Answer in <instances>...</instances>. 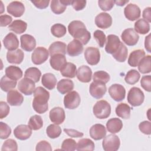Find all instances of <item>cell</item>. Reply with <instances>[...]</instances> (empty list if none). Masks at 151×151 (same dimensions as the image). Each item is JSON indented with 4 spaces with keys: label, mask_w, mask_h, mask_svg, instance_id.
I'll use <instances>...</instances> for the list:
<instances>
[{
    "label": "cell",
    "mask_w": 151,
    "mask_h": 151,
    "mask_svg": "<svg viewBox=\"0 0 151 151\" xmlns=\"http://www.w3.org/2000/svg\"><path fill=\"white\" fill-rule=\"evenodd\" d=\"M68 31L70 34L75 39L86 45L91 38L90 32L87 30L84 24L78 20L71 21L68 25Z\"/></svg>",
    "instance_id": "1"
},
{
    "label": "cell",
    "mask_w": 151,
    "mask_h": 151,
    "mask_svg": "<svg viewBox=\"0 0 151 151\" xmlns=\"http://www.w3.org/2000/svg\"><path fill=\"white\" fill-rule=\"evenodd\" d=\"M50 93L42 87H37L34 92L32 107L39 114H42L48 110V101Z\"/></svg>",
    "instance_id": "2"
},
{
    "label": "cell",
    "mask_w": 151,
    "mask_h": 151,
    "mask_svg": "<svg viewBox=\"0 0 151 151\" xmlns=\"http://www.w3.org/2000/svg\"><path fill=\"white\" fill-rule=\"evenodd\" d=\"M94 115L98 119H104L107 118L111 113V106L106 100H101L96 103L93 106Z\"/></svg>",
    "instance_id": "3"
},
{
    "label": "cell",
    "mask_w": 151,
    "mask_h": 151,
    "mask_svg": "<svg viewBox=\"0 0 151 151\" xmlns=\"http://www.w3.org/2000/svg\"><path fill=\"white\" fill-rule=\"evenodd\" d=\"M127 101L133 107L140 106L144 101L143 92L138 87H133L130 89L127 94Z\"/></svg>",
    "instance_id": "4"
},
{
    "label": "cell",
    "mask_w": 151,
    "mask_h": 151,
    "mask_svg": "<svg viewBox=\"0 0 151 151\" xmlns=\"http://www.w3.org/2000/svg\"><path fill=\"white\" fill-rule=\"evenodd\" d=\"M120 141L119 137L114 134H110L104 137L102 146L105 151H116L119 149Z\"/></svg>",
    "instance_id": "5"
},
{
    "label": "cell",
    "mask_w": 151,
    "mask_h": 151,
    "mask_svg": "<svg viewBox=\"0 0 151 151\" xmlns=\"http://www.w3.org/2000/svg\"><path fill=\"white\" fill-rule=\"evenodd\" d=\"M81 99L79 94L76 91L68 93L64 98V105L66 109H75L80 104Z\"/></svg>",
    "instance_id": "6"
},
{
    "label": "cell",
    "mask_w": 151,
    "mask_h": 151,
    "mask_svg": "<svg viewBox=\"0 0 151 151\" xmlns=\"http://www.w3.org/2000/svg\"><path fill=\"white\" fill-rule=\"evenodd\" d=\"M48 51L43 47H37L31 55L32 62L35 65H40L47 60L49 56Z\"/></svg>",
    "instance_id": "7"
},
{
    "label": "cell",
    "mask_w": 151,
    "mask_h": 151,
    "mask_svg": "<svg viewBox=\"0 0 151 151\" xmlns=\"http://www.w3.org/2000/svg\"><path fill=\"white\" fill-rule=\"evenodd\" d=\"M84 57L88 64L91 65L97 64L100 60L99 50L94 47H87L84 51Z\"/></svg>",
    "instance_id": "8"
},
{
    "label": "cell",
    "mask_w": 151,
    "mask_h": 151,
    "mask_svg": "<svg viewBox=\"0 0 151 151\" xmlns=\"http://www.w3.org/2000/svg\"><path fill=\"white\" fill-rule=\"evenodd\" d=\"M121 38L124 44L129 46H133L137 43L139 36L133 28H129L123 31Z\"/></svg>",
    "instance_id": "9"
},
{
    "label": "cell",
    "mask_w": 151,
    "mask_h": 151,
    "mask_svg": "<svg viewBox=\"0 0 151 151\" xmlns=\"http://www.w3.org/2000/svg\"><path fill=\"white\" fill-rule=\"evenodd\" d=\"M109 93L114 101H121L125 98L126 90L122 85L114 84L109 88Z\"/></svg>",
    "instance_id": "10"
},
{
    "label": "cell",
    "mask_w": 151,
    "mask_h": 151,
    "mask_svg": "<svg viewBox=\"0 0 151 151\" xmlns=\"http://www.w3.org/2000/svg\"><path fill=\"white\" fill-rule=\"evenodd\" d=\"M106 91L107 88L106 84L93 81L90 85V94L93 97L96 99H100L102 98L106 94Z\"/></svg>",
    "instance_id": "11"
},
{
    "label": "cell",
    "mask_w": 151,
    "mask_h": 151,
    "mask_svg": "<svg viewBox=\"0 0 151 151\" xmlns=\"http://www.w3.org/2000/svg\"><path fill=\"white\" fill-rule=\"evenodd\" d=\"M35 87V82L33 80L25 77L21 80L18 84L19 91L26 96L31 95L34 92Z\"/></svg>",
    "instance_id": "12"
},
{
    "label": "cell",
    "mask_w": 151,
    "mask_h": 151,
    "mask_svg": "<svg viewBox=\"0 0 151 151\" xmlns=\"http://www.w3.org/2000/svg\"><path fill=\"white\" fill-rule=\"evenodd\" d=\"M49 117L50 120L54 124H61L64 122L65 118V111L60 107H55L50 110Z\"/></svg>",
    "instance_id": "13"
},
{
    "label": "cell",
    "mask_w": 151,
    "mask_h": 151,
    "mask_svg": "<svg viewBox=\"0 0 151 151\" xmlns=\"http://www.w3.org/2000/svg\"><path fill=\"white\" fill-rule=\"evenodd\" d=\"M105 47V50L107 53L113 54L119 48L121 41L119 38L113 34H110L107 37V42Z\"/></svg>",
    "instance_id": "14"
},
{
    "label": "cell",
    "mask_w": 151,
    "mask_h": 151,
    "mask_svg": "<svg viewBox=\"0 0 151 151\" xmlns=\"http://www.w3.org/2000/svg\"><path fill=\"white\" fill-rule=\"evenodd\" d=\"M140 9L139 7L134 4L127 5L124 9L125 17L129 21H133L139 19L140 17Z\"/></svg>",
    "instance_id": "15"
},
{
    "label": "cell",
    "mask_w": 151,
    "mask_h": 151,
    "mask_svg": "<svg viewBox=\"0 0 151 151\" xmlns=\"http://www.w3.org/2000/svg\"><path fill=\"white\" fill-rule=\"evenodd\" d=\"M15 137L21 140H25L30 137L32 134V129L26 124H19L14 130Z\"/></svg>",
    "instance_id": "16"
},
{
    "label": "cell",
    "mask_w": 151,
    "mask_h": 151,
    "mask_svg": "<svg viewBox=\"0 0 151 151\" xmlns=\"http://www.w3.org/2000/svg\"><path fill=\"white\" fill-rule=\"evenodd\" d=\"M95 24L100 28L107 29L112 24V18L108 13L101 12L96 17Z\"/></svg>",
    "instance_id": "17"
},
{
    "label": "cell",
    "mask_w": 151,
    "mask_h": 151,
    "mask_svg": "<svg viewBox=\"0 0 151 151\" xmlns=\"http://www.w3.org/2000/svg\"><path fill=\"white\" fill-rule=\"evenodd\" d=\"M7 12L14 17H21L25 12L24 5L19 1H12L6 8Z\"/></svg>",
    "instance_id": "18"
},
{
    "label": "cell",
    "mask_w": 151,
    "mask_h": 151,
    "mask_svg": "<svg viewBox=\"0 0 151 151\" xmlns=\"http://www.w3.org/2000/svg\"><path fill=\"white\" fill-rule=\"evenodd\" d=\"M21 47L24 50L31 52L36 46V41L35 38L29 34H24L20 37Z\"/></svg>",
    "instance_id": "19"
},
{
    "label": "cell",
    "mask_w": 151,
    "mask_h": 151,
    "mask_svg": "<svg viewBox=\"0 0 151 151\" xmlns=\"http://www.w3.org/2000/svg\"><path fill=\"white\" fill-rule=\"evenodd\" d=\"M90 137L95 140H99L103 139L106 134V129L104 125L101 124H95L90 129Z\"/></svg>",
    "instance_id": "20"
},
{
    "label": "cell",
    "mask_w": 151,
    "mask_h": 151,
    "mask_svg": "<svg viewBox=\"0 0 151 151\" xmlns=\"http://www.w3.org/2000/svg\"><path fill=\"white\" fill-rule=\"evenodd\" d=\"M3 44L8 51H14L17 50L19 46V40L16 35L9 32L4 38Z\"/></svg>",
    "instance_id": "21"
},
{
    "label": "cell",
    "mask_w": 151,
    "mask_h": 151,
    "mask_svg": "<svg viewBox=\"0 0 151 151\" xmlns=\"http://www.w3.org/2000/svg\"><path fill=\"white\" fill-rule=\"evenodd\" d=\"M83 51V46L81 42L74 39L67 46V53L71 57H76Z\"/></svg>",
    "instance_id": "22"
},
{
    "label": "cell",
    "mask_w": 151,
    "mask_h": 151,
    "mask_svg": "<svg viewBox=\"0 0 151 151\" xmlns=\"http://www.w3.org/2000/svg\"><path fill=\"white\" fill-rule=\"evenodd\" d=\"M76 76L80 81L83 83H88L91 80L92 71L88 66L82 65L77 70Z\"/></svg>",
    "instance_id": "23"
},
{
    "label": "cell",
    "mask_w": 151,
    "mask_h": 151,
    "mask_svg": "<svg viewBox=\"0 0 151 151\" xmlns=\"http://www.w3.org/2000/svg\"><path fill=\"white\" fill-rule=\"evenodd\" d=\"M6 100L12 106H19L23 103L24 97L17 90H11L7 94Z\"/></svg>",
    "instance_id": "24"
},
{
    "label": "cell",
    "mask_w": 151,
    "mask_h": 151,
    "mask_svg": "<svg viewBox=\"0 0 151 151\" xmlns=\"http://www.w3.org/2000/svg\"><path fill=\"white\" fill-rule=\"evenodd\" d=\"M24 58V52L20 49H17L14 51H8L6 53L7 61L11 64H19L22 62Z\"/></svg>",
    "instance_id": "25"
},
{
    "label": "cell",
    "mask_w": 151,
    "mask_h": 151,
    "mask_svg": "<svg viewBox=\"0 0 151 151\" xmlns=\"http://www.w3.org/2000/svg\"><path fill=\"white\" fill-rule=\"evenodd\" d=\"M66 63V58L65 55L63 54H55L51 56L50 59V64L51 67L57 71H60Z\"/></svg>",
    "instance_id": "26"
},
{
    "label": "cell",
    "mask_w": 151,
    "mask_h": 151,
    "mask_svg": "<svg viewBox=\"0 0 151 151\" xmlns=\"http://www.w3.org/2000/svg\"><path fill=\"white\" fill-rule=\"evenodd\" d=\"M145 52L143 50H136L132 51L128 58V64L131 67H137L140 60L145 57Z\"/></svg>",
    "instance_id": "27"
},
{
    "label": "cell",
    "mask_w": 151,
    "mask_h": 151,
    "mask_svg": "<svg viewBox=\"0 0 151 151\" xmlns=\"http://www.w3.org/2000/svg\"><path fill=\"white\" fill-rule=\"evenodd\" d=\"M58 91L62 94H65L72 91L74 88V83L70 79H61L57 85Z\"/></svg>",
    "instance_id": "28"
},
{
    "label": "cell",
    "mask_w": 151,
    "mask_h": 151,
    "mask_svg": "<svg viewBox=\"0 0 151 151\" xmlns=\"http://www.w3.org/2000/svg\"><path fill=\"white\" fill-rule=\"evenodd\" d=\"M66 44L61 41H55L52 43L48 48V52L51 56L55 54H66Z\"/></svg>",
    "instance_id": "29"
},
{
    "label": "cell",
    "mask_w": 151,
    "mask_h": 151,
    "mask_svg": "<svg viewBox=\"0 0 151 151\" xmlns=\"http://www.w3.org/2000/svg\"><path fill=\"white\" fill-rule=\"evenodd\" d=\"M106 127L107 130L113 134L118 133L123 127L122 121L119 118H111L106 123Z\"/></svg>",
    "instance_id": "30"
},
{
    "label": "cell",
    "mask_w": 151,
    "mask_h": 151,
    "mask_svg": "<svg viewBox=\"0 0 151 151\" xmlns=\"http://www.w3.org/2000/svg\"><path fill=\"white\" fill-rule=\"evenodd\" d=\"M41 83L43 86L48 90H52L56 86L57 78L52 73H45L42 75Z\"/></svg>",
    "instance_id": "31"
},
{
    "label": "cell",
    "mask_w": 151,
    "mask_h": 151,
    "mask_svg": "<svg viewBox=\"0 0 151 151\" xmlns=\"http://www.w3.org/2000/svg\"><path fill=\"white\" fill-rule=\"evenodd\" d=\"M5 75L9 78L17 81L22 77L23 73L19 67L14 65H10L6 68Z\"/></svg>",
    "instance_id": "32"
},
{
    "label": "cell",
    "mask_w": 151,
    "mask_h": 151,
    "mask_svg": "<svg viewBox=\"0 0 151 151\" xmlns=\"http://www.w3.org/2000/svg\"><path fill=\"white\" fill-rule=\"evenodd\" d=\"M27 28V22L21 19L14 20L8 26V28L9 30L18 34L24 33L26 31Z\"/></svg>",
    "instance_id": "33"
},
{
    "label": "cell",
    "mask_w": 151,
    "mask_h": 151,
    "mask_svg": "<svg viewBox=\"0 0 151 151\" xmlns=\"http://www.w3.org/2000/svg\"><path fill=\"white\" fill-rule=\"evenodd\" d=\"M131 107L126 103H120L116 107V114L117 116L124 119H128L130 117Z\"/></svg>",
    "instance_id": "34"
},
{
    "label": "cell",
    "mask_w": 151,
    "mask_h": 151,
    "mask_svg": "<svg viewBox=\"0 0 151 151\" xmlns=\"http://www.w3.org/2000/svg\"><path fill=\"white\" fill-rule=\"evenodd\" d=\"M127 55H128L127 48L124 45V44L121 42L119 48L114 53L112 54V56L118 62L123 63L126 60L127 58Z\"/></svg>",
    "instance_id": "35"
},
{
    "label": "cell",
    "mask_w": 151,
    "mask_h": 151,
    "mask_svg": "<svg viewBox=\"0 0 151 151\" xmlns=\"http://www.w3.org/2000/svg\"><path fill=\"white\" fill-rule=\"evenodd\" d=\"M76 66L72 63H67L60 70V73L63 77L71 78L76 76Z\"/></svg>",
    "instance_id": "36"
},
{
    "label": "cell",
    "mask_w": 151,
    "mask_h": 151,
    "mask_svg": "<svg viewBox=\"0 0 151 151\" xmlns=\"http://www.w3.org/2000/svg\"><path fill=\"white\" fill-rule=\"evenodd\" d=\"M134 31L136 33L146 34L150 31L149 23L144 19H139L134 23Z\"/></svg>",
    "instance_id": "37"
},
{
    "label": "cell",
    "mask_w": 151,
    "mask_h": 151,
    "mask_svg": "<svg viewBox=\"0 0 151 151\" xmlns=\"http://www.w3.org/2000/svg\"><path fill=\"white\" fill-rule=\"evenodd\" d=\"M138 70L142 74L149 73L151 71V56H145L138 64Z\"/></svg>",
    "instance_id": "38"
},
{
    "label": "cell",
    "mask_w": 151,
    "mask_h": 151,
    "mask_svg": "<svg viewBox=\"0 0 151 151\" xmlns=\"http://www.w3.org/2000/svg\"><path fill=\"white\" fill-rule=\"evenodd\" d=\"M94 142L87 138H83L78 141L77 144L76 150L78 151L80 150H90L93 151L94 149Z\"/></svg>",
    "instance_id": "39"
},
{
    "label": "cell",
    "mask_w": 151,
    "mask_h": 151,
    "mask_svg": "<svg viewBox=\"0 0 151 151\" xmlns=\"http://www.w3.org/2000/svg\"><path fill=\"white\" fill-rule=\"evenodd\" d=\"M17 85V81L12 80L8 77L6 75L4 76L0 81V87L2 91L8 92L14 88Z\"/></svg>",
    "instance_id": "40"
},
{
    "label": "cell",
    "mask_w": 151,
    "mask_h": 151,
    "mask_svg": "<svg viewBox=\"0 0 151 151\" xmlns=\"http://www.w3.org/2000/svg\"><path fill=\"white\" fill-rule=\"evenodd\" d=\"M41 76L40 70L37 67H29L26 70L24 74L25 78H28L33 80L35 83L39 81Z\"/></svg>",
    "instance_id": "41"
},
{
    "label": "cell",
    "mask_w": 151,
    "mask_h": 151,
    "mask_svg": "<svg viewBox=\"0 0 151 151\" xmlns=\"http://www.w3.org/2000/svg\"><path fill=\"white\" fill-rule=\"evenodd\" d=\"M28 125L32 130H37L42 127L43 120L40 116L35 114L29 118Z\"/></svg>",
    "instance_id": "42"
},
{
    "label": "cell",
    "mask_w": 151,
    "mask_h": 151,
    "mask_svg": "<svg viewBox=\"0 0 151 151\" xmlns=\"http://www.w3.org/2000/svg\"><path fill=\"white\" fill-rule=\"evenodd\" d=\"M140 77V73L134 69L129 70L124 77V80L126 83L131 85L136 84L139 80Z\"/></svg>",
    "instance_id": "43"
},
{
    "label": "cell",
    "mask_w": 151,
    "mask_h": 151,
    "mask_svg": "<svg viewBox=\"0 0 151 151\" xmlns=\"http://www.w3.org/2000/svg\"><path fill=\"white\" fill-rule=\"evenodd\" d=\"M93 81L102 83L106 84L108 83L110 79V75L104 71H98L94 73L93 76Z\"/></svg>",
    "instance_id": "44"
},
{
    "label": "cell",
    "mask_w": 151,
    "mask_h": 151,
    "mask_svg": "<svg viewBox=\"0 0 151 151\" xmlns=\"http://www.w3.org/2000/svg\"><path fill=\"white\" fill-rule=\"evenodd\" d=\"M66 27L61 24H55L51 28V34L57 38H61L66 34Z\"/></svg>",
    "instance_id": "45"
},
{
    "label": "cell",
    "mask_w": 151,
    "mask_h": 151,
    "mask_svg": "<svg viewBox=\"0 0 151 151\" xmlns=\"http://www.w3.org/2000/svg\"><path fill=\"white\" fill-rule=\"evenodd\" d=\"M47 136L51 139H55L59 137L61 133V129L57 124H50L46 129Z\"/></svg>",
    "instance_id": "46"
},
{
    "label": "cell",
    "mask_w": 151,
    "mask_h": 151,
    "mask_svg": "<svg viewBox=\"0 0 151 151\" xmlns=\"http://www.w3.org/2000/svg\"><path fill=\"white\" fill-rule=\"evenodd\" d=\"M51 9L53 13L59 15L63 13L66 9L67 6L64 5L61 0H52L51 1Z\"/></svg>",
    "instance_id": "47"
},
{
    "label": "cell",
    "mask_w": 151,
    "mask_h": 151,
    "mask_svg": "<svg viewBox=\"0 0 151 151\" xmlns=\"http://www.w3.org/2000/svg\"><path fill=\"white\" fill-rule=\"evenodd\" d=\"M77 143L74 139L68 138L65 139L61 145V149L63 150L73 151L76 149Z\"/></svg>",
    "instance_id": "48"
},
{
    "label": "cell",
    "mask_w": 151,
    "mask_h": 151,
    "mask_svg": "<svg viewBox=\"0 0 151 151\" xmlns=\"http://www.w3.org/2000/svg\"><path fill=\"white\" fill-rule=\"evenodd\" d=\"M18 150V145L15 140L14 139H8L4 142L2 145L1 150H12L17 151Z\"/></svg>",
    "instance_id": "49"
},
{
    "label": "cell",
    "mask_w": 151,
    "mask_h": 151,
    "mask_svg": "<svg viewBox=\"0 0 151 151\" xmlns=\"http://www.w3.org/2000/svg\"><path fill=\"white\" fill-rule=\"evenodd\" d=\"M11 133V127L6 123L0 122V137L1 139H7Z\"/></svg>",
    "instance_id": "50"
},
{
    "label": "cell",
    "mask_w": 151,
    "mask_h": 151,
    "mask_svg": "<svg viewBox=\"0 0 151 151\" xmlns=\"http://www.w3.org/2000/svg\"><path fill=\"white\" fill-rule=\"evenodd\" d=\"M93 35L99 47H103L106 41V37L104 32L101 30H96L94 31Z\"/></svg>",
    "instance_id": "51"
},
{
    "label": "cell",
    "mask_w": 151,
    "mask_h": 151,
    "mask_svg": "<svg viewBox=\"0 0 151 151\" xmlns=\"http://www.w3.org/2000/svg\"><path fill=\"white\" fill-rule=\"evenodd\" d=\"M98 4L100 9L104 11H110L114 6V2L113 0H99Z\"/></svg>",
    "instance_id": "52"
},
{
    "label": "cell",
    "mask_w": 151,
    "mask_h": 151,
    "mask_svg": "<svg viewBox=\"0 0 151 151\" xmlns=\"http://www.w3.org/2000/svg\"><path fill=\"white\" fill-rule=\"evenodd\" d=\"M140 84L144 90L150 92L151 91V76L150 75L143 76L140 80Z\"/></svg>",
    "instance_id": "53"
},
{
    "label": "cell",
    "mask_w": 151,
    "mask_h": 151,
    "mask_svg": "<svg viewBox=\"0 0 151 151\" xmlns=\"http://www.w3.org/2000/svg\"><path fill=\"white\" fill-rule=\"evenodd\" d=\"M139 129L143 133L150 135L151 134V123L149 121H143L139 124Z\"/></svg>",
    "instance_id": "54"
},
{
    "label": "cell",
    "mask_w": 151,
    "mask_h": 151,
    "mask_svg": "<svg viewBox=\"0 0 151 151\" xmlns=\"http://www.w3.org/2000/svg\"><path fill=\"white\" fill-rule=\"evenodd\" d=\"M10 108L8 104L3 101L0 102V119H2L6 117L9 113Z\"/></svg>",
    "instance_id": "55"
},
{
    "label": "cell",
    "mask_w": 151,
    "mask_h": 151,
    "mask_svg": "<svg viewBox=\"0 0 151 151\" xmlns=\"http://www.w3.org/2000/svg\"><path fill=\"white\" fill-rule=\"evenodd\" d=\"M35 150L37 151H41V150L51 151L52 147L50 143H48L46 140H41L37 144Z\"/></svg>",
    "instance_id": "56"
},
{
    "label": "cell",
    "mask_w": 151,
    "mask_h": 151,
    "mask_svg": "<svg viewBox=\"0 0 151 151\" xmlns=\"http://www.w3.org/2000/svg\"><path fill=\"white\" fill-rule=\"evenodd\" d=\"M49 0H34V1H31V2L32 3L35 7H37L38 9H45L46 8L50 3Z\"/></svg>",
    "instance_id": "57"
},
{
    "label": "cell",
    "mask_w": 151,
    "mask_h": 151,
    "mask_svg": "<svg viewBox=\"0 0 151 151\" xmlns=\"http://www.w3.org/2000/svg\"><path fill=\"white\" fill-rule=\"evenodd\" d=\"M86 1H72L71 5L76 11L83 9L86 5Z\"/></svg>",
    "instance_id": "58"
},
{
    "label": "cell",
    "mask_w": 151,
    "mask_h": 151,
    "mask_svg": "<svg viewBox=\"0 0 151 151\" xmlns=\"http://www.w3.org/2000/svg\"><path fill=\"white\" fill-rule=\"evenodd\" d=\"M64 132L71 137H81L83 136V133L73 129H64Z\"/></svg>",
    "instance_id": "59"
},
{
    "label": "cell",
    "mask_w": 151,
    "mask_h": 151,
    "mask_svg": "<svg viewBox=\"0 0 151 151\" xmlns=\"http://www.w3.org/2000/svg\"><path fill=\"white\" fill-rule=\"evenodd\" d=\"M12 18L8 15H1L0 16V26L5 27L11 24Z\"/></svg>",
    "instance_id": "60"
},
{
    "label": "cell",
    "mask_w": 151,
    "mask_h": 151,
    "mask_svg": "<svg viewBox=\"0 0 151 151\" xmlns=\"http://www.w3.org/2000/svg\"><path fill=\"white\" fill-rule=\"evenodd\" d=\"M143 18L149 23L151 22V8L147 7L145 8L142 14Z\"/></svg>",
    "instance_id": "61"
},
{
    "label": "cell",
    "mask_w": 151,
    "mask_h": 151,
    "mask_svg": "<svg viewBox=\"0 0 151 151\" xmlns=\"http://www.w3.org/2000/svg\"><path fill=\"white\" fill-rule=\"evenodd\" d=\"M145 47L148 52H151V46H150V34H149L145 37Z\"/></svg>",
    "instance_id": "62"
},
{
    "label": "cell",
    "mask_w": 151,
    "mask_h": 151,
    "mask_svg": "<svg viewBox=\"0 0 151 151\" xmlns=\"http://www.w3.org/2000/svg\"><path fill=\"white\" fill-rule=\"evenodd\" d=\"M129 2V0H126V1H124V0L114 1V4H116L117 5H118V6H124V5H126L127 3H128Z\"/></svg>",
    "instance_id": "63"
}]
</instances>
